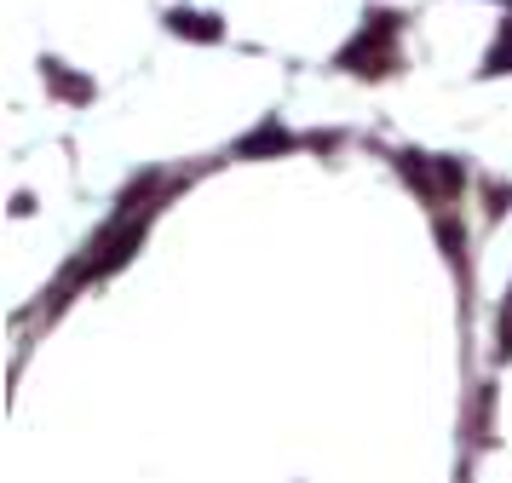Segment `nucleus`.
<instances>
[{
  "mask_svg": "<svg viewBox=\"0 0 512 483\" xmlns=\"http://www.w3.org/2000/svg\"><path fill=\"white\" fill-rule=\"evenodd\" d=\"M489 69H512V23H507V41L495 46V58H489Z\"/></svg>",
  "mask_w": 512,
  "mask_h": 483,
  "instance_id": "nucleus-1",
  "label": "nucleus"
}]
</instances>
